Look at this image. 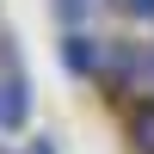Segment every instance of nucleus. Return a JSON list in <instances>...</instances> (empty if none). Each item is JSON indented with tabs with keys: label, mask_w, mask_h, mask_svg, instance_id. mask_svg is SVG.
<instances>
[{
	"label": "nucleus",
	"mask_w": 154,
	"mask_h": 154,
	"mask_svg": "<svg viewBox=\"0 0 154 154\" xmlns=\"http://www.w3.org/2000/svg\"><path fill=\"white\" fill-rule=\"evenodd\" d=\"M25 117H31V86H25V74H6L0 80V130H25Z\"/></svg>",
	"instance_id": "f257e3e1"
},
{
	"label": "nucleus",
	"mask_w": 154,
	"mask_h": 154,
	"mask_svg": "<svg viewBox=\"0 0 154 154\" xmlns=\"http://www.w3.org/2000/svg\"><path fill=\"white\" fill-rule=\"evenodd\" d=\"M99 43H105V37H86V31H68V37H62V62H68L74 74H99Z\"/></svg>",
	"instance_id": "f03ea898"
},
{
	"label": "nucleus",
	"mask_w": 154,
	"mask_h": 154,
	"mask_svg": "<svg viewBox=\"0 0 154 154\" xmlns=\"http://www.w3.org/2000/svg\"><path fill=\"white\" fill-rule=\"evenodd\" d=\"M49 6H56V19L68 25V31H80V25L93 19V0H49Z\"/></svg>",
	"instance_id": "7ed1b4c3"
},
{
	"label": "nucleus",
	"mask_w": 154,
	"mask_h": 154,
	"mask_svg": "<svg viewBox=\"0 0 154 154\" xmlns=\"http://www.w3.org/2000/svg\"><path fill=\"white\" fill-rule=\"evenodd\" d=\"M136 154H154V99L136 111Z\"/></svg>",
	"instance_id": "20e7f679"
},
{
	"label": "nucleus",
	"mask_w": 154,
	"mask_h": 154,
	"mask_svg": "<svg viewBox=\"0 0 154 154\" xmlns=\"http://www.w3.org/2000/svg\"><path fill=\"white\" fill-rule=\"evenodd\" d=\"M111 6H123L130 19H142V25H154V0H111Z\"/></svg>",
	"instance_id": "39448f33"
},
{
	"label": "nucleus",
	"mask_w": 154,
	"mask_h": 154,
	"mask_svg": "<svg viewBox=\"0 0 154 154\" xmlns=\"http://www.w3.org/2000/svg\"><path fill=\"white\" fill-rule=\"evenodd\" d=\"M148 93H154V43H148Z\"/></svg>",
	"instance_id": "423d86ee"
}]
</instances>
